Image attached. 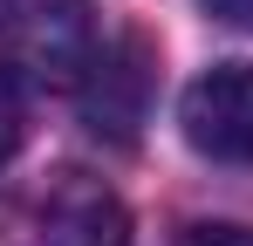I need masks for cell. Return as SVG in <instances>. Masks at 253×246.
Listing matches in <instances>:
<instances>
[{"label":"cell","mask_w":253,"mask_h":246,"mask_svg":"<svg viewBox=\"0 0 253 246\" xmlns=\"http://www.w3.org/2000/svg\"><path fill=\"white\" fill-rule=\"evenodd\" d=\"M185 246H253V226H192Z\"/></svg>","instance_id":"cell-6"},{"label":"cell","mask_w":253,"mask_h":246,"mask_svg":"<svg viewBox=\"0 0 253 246\" xmlns=\"http://www.w3.org/2000/svg\"><path fill=\"white\" fill-rule=\"evenodd\" d=\"M151 82H158V55L144 35H110L96 41L83 82H76V103H83V123L110 144H130L137 123L151 110Z\"/></svg>","instance_id":"cell-2"},{"label":"cell","mask_w":253,"mask_h":246,"mask_svg":"<svg viewBox=\"0 0 253 246\" xmlns=\"http://www.w3.org/2000/svg\"><path fill=\"white\" fill-rule=\"evenodd\" d=\"M96 55L83 0H0V69L14 82H62L76 89Z\"/></svg>","instance_id":"cell-1"},{"label":"cell","mask_w":253,"mask_h":246,"mask_svg":"<svg viewBox=\"0 0 253 246\" xmlns=\"http://www.w3.org/2000/svg\"><path fill=\"white\" fill-rule=\"evenodd\" d=\"M35 246H130V219H124V205H117L110 185L69 171V178L42 199Z\"/></svg>","instance_id":"cell-4"},{"label":"cell","mask_w":253,"mask_h":246,"mask_svg":"<svg viewBox=\"0 0 253 246\" xmlns=\"http://www.w3.org/2000/svg\"><path fill=\"white\" fill-rule=\"evenodd\" d=\"M185 144L219 164H253V62H219L178 103Z\"/></svg>","instance_id":"cell-3"},{"label":"cell","mask_w":253,"mask_h":246,"mask_svg":"<svg viewBox=\"0 0 253 246\" xmlns=\"http://www.w3.org/2000/svg\"><path fill=\"white\" fill-rule=\"evenodd\" d=\"M21 151V82L0 69V164Z\"/></svg>","instance_id":"cell-5"}]
</instances>
